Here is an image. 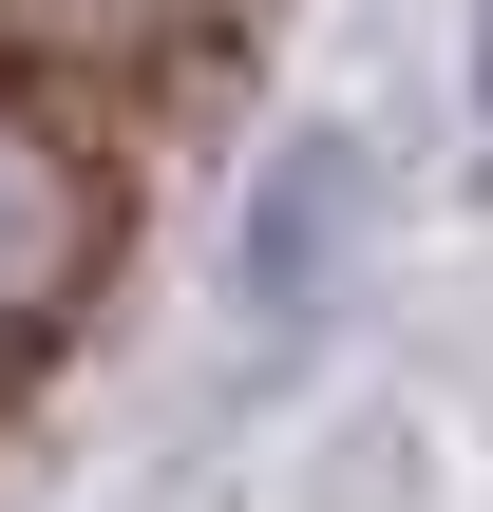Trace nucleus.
<instances>
[{
    "instance_id": "obj_1",
    "label": "nucleus",
    "mask_w": 493,
    "mask_h": 512,
    "mask_svg": "<svg viewBox=\"0 0 493 512\" xmlns=\"http://www.w3.org/2000/svg\"><path fill=\"white\" fill-rule=\"evenodd\" d=\"M95 266H114V171L57 114V76H0V361L57 342L95 304Z\"/></svg>"
},
{
    "instance_id": "obj_2",
    "label": "nucleus",
    "mask_w": 493,
    "mask_h": 512,
    "mask_svg": "<svg viewBox=\"0 0 493 512\" xmlns=\"http://www.w3.org/2000/svg\"><path fill=\"white\" fill-rule=\"evenodd\" d=\"M247 0H0V76H57V95H152L228 38Z\"/></svg>"
}]
</instances>
